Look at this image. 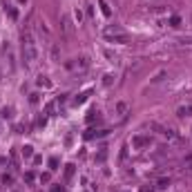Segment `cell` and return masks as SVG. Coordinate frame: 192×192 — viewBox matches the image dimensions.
I'll list each match as a JSON object with an SVG mask.
<instances>
[{
	"label": "cell",
	"mask_w": 192,
	"mask_h": 192,
	"mask_svg": "<svg viewBox=\"0 0 192 192\" xmlns=\"http://www.w3.org/2000/svg\"><path fill=\"white\" fill-rule=\"evenodd\" d=\"M23 54H25L27 63H33L36 56H38V51H36V42H33V38H31V33H29V31L23 33Z\"/></svg>",
	"instance_id": "obj_1"
},
{
	"label": "cell",
	"mask_w": 192,
	"mask_h": 192,
	"mask_svg": "<svg viewBox=\"0 0 192 192\" xmlns=\"http://www.w3.org/2000/svg\"><path fill=\"white\" fill-rule=\"evenodd\" d=\"M132 143L136 145V148H141V145H148V143H150V136H136Z\"/></svg>",
	"instance_id": "obj_2"
},
{
	"label": "cell",
	"mask_w": 192,
	"mask_h": 192,
	"mask_svg": "<svg viewBox=\"0 0 192 192\" xmlns=\"http://www.w3.org/2000/svg\"><path fill=\"white\" fill-rule=\"evenodd\" d=\"M190 112H192V105H188V107H181V109H179V116H190Z\"/></svg>",
	"instance_id": "obj_3"
},
{
	"label": "cell",
	"mask_w": 192,
	"mask_h": 192,
	"mask_svg": "<svg viewBox=\"0 0 192 192\" xmlns=\"http://www.w3.org/2000/svg\"><path fill=\"white\" fill-rule=\"evenodd\" d=\"M7 11H9V16H11V18H16V16H18V14H16V9L11 7V5H7Z\"/></svg>",
	"instance_id": "obj_4"
},
{
	"label": "cell",
	"mask_w": 192,
	"mask_h": 192,
	"mask_svg": "<svg viewBox=\"0 0 192 192\" xmlns=\"http://www.w3.org/2000/svg\"><path fill=\"white\" fill-rule=\"evenodd\" d=\"M23 154H25V156H31V148H29V145H25V148H23Z\"/></svg>",
	"instance_id": "obj_5"
},
{
	"label": "cell",
	"mask_w": 192,
	"mask_h": 192,
	"mask_svg": "<svg viewBox=\"0 0 192 192\" xmlns=\"http://www.w3.org/2000/svg\"><path fill=\"white\" fill-rule=\"evenodd\" d=\"M51 192H63V185H54V188H51Z\"/></svg>",
	"instance_id": "obj_6"
},
{
	"label": "cell",
	"mask_w": 192,
	"mask_h": 192,
	"mask_svg": "<svg viewBox=\"0 0 192 192\" xmlns=\"http://www.w3.org/2000/svg\"><path fill=\"white\" fill-rule=\"evenodd\" d=\"M18 2H27V0H18Z\"/></svg>",
	"instance_id": "obj_7"
}]
</instances>
